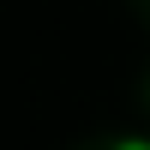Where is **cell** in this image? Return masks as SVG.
<instances>
[{
  "label": "cell",
  "mask_w": 150,
  "mask_h": 150,
  "mask_svg": "<svg viewBox=\"0 0 150 150\" xmlns=\"http://www.w3.org/2000/svg\"><path fill=\"white\" fill-rule=\"evenodd\" d=\"M114 150H150V138H126V144H114Z\"/></svg>",
  "instance_id": "6da1fadb"
}]
</instances>
